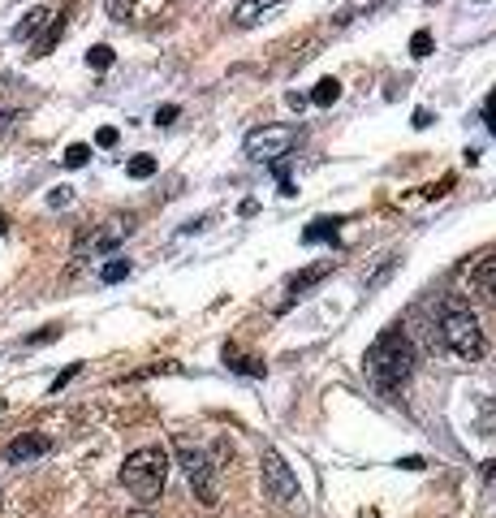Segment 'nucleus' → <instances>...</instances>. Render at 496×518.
Listing matches in <instances>:
<instances>
[{"mask_svg":"<svg viewBox=\"0 0 496 518\" xmlns=\"http://www.w3.org/2000/svg\"><path fill=\"white\" fill-rule=\"evenodd\" d=\"M82 372V363H70V367H65V372L57 376V380H52V393H57V389H65V385H70V380Z\"/></svg>","mask_w":496,"mask_h":518,"instance_id":"obj_22","label":"nucleus"},{"mask_svg":"<svg viewBox=\"0 0 496 518\" xmlns=\"http://www.w3.org/2000/svg\"><path fill=\"white\" fill-rule=\"evenodd\" d=\"M87 65H91V70H108V65H113V48H108V44H95V48L87 52Z\"/></svg>","mask_w":496,"mask_h":518,"instance_id":"obj_16","label":"nucleus"},{"mask_svg":"<svg viewBox=\"0 0 496 518\" xmlns=\"http://www.w3.org/2000/svg\"><path fill=\"white\" fill-rule=\"evenodd\" d=\"M177 454H182V467H186V480L190 488L199 493L203 506H216V467H212V458L203 454V449H195L190 441H177Z\"/></svg>","mask_w":496,"mask_h":518,"instance_id":"obj_6","label":"nucleus"},{"mask_svg":"<svg viewBox=\"0 0 496 518\" xmlns=\"http://www.w3.org/2000/svg\"><path fill=\"white\" fill-rule=\"evenodd\" d=\"M380 5H393V0H380Z\"/></svg>","mask_w":496,"mask_h":518,"instance_id":"obj_28","label":"nucleus"},{"mask_svg":"<svg viewBox=\"0 0 496 518\" xmlns=\"http://www.w3.org/2000/svg\"><path fill=\"white\" fill-rule=\"evenodd\" d=\"M410 52H415V57L423 61L427 52H432V35H427V31H415V39H410Z\"/></svg>","mask_w":496,"mask_h":518,"instance_id":"obj_20","label":"nucleus"},{"mask_svg":"<svg viewBox=\"0 0 496 518\" xmlns=\"http://www.w3.org/2000/svg\"><path fill=\"white\" fill-rule=\"evenodd\" d=\"M298 143V126H259L246 134V143H242V152L259 160V165H277V160L289 156V147Z\"/></svg>","mask_w":496,"mask_h":518,"instance_id":"obj_5","label":"nucleus"},{"mask_svg":"<svg viewBox=\"0 0 496 518\" xmlns=\"http://www.w3.org/2000/svg\"><path fill=\"white\" fill-rule=\"evenodd\" d=\"M475 281H479V285H484V290H488V294H496V255H488V259H484V264H479V268H475Z\"/></svg>","mask_w":496,"mask_h":518,"instance_id":"obj_15","label":"nucleus"},{"mask_svg":"<svg viewBox=\"0 0 496 518\" xmlns=\"http://www.w3.org/2000/svg\"><path fill=\"white\" fill-rule=\"evenodd\" d=\"M285 9V0H238L233 5V26H259L268 18H277Z\"/></svg>","mask_w":496,"mask_h":518,"instance_id":"obj_7","label":"nucleus"},{"mask_svg":"<svg viewBox=\"0 0 496 518\" xmlns=\"http://www.w3.org/2000/svg\"><path fill=\"white\" fill-rule=\"evenodd\" d=\"M52 18V9H44V5H39V9H31V13H26V18L18 22V26H13V39H31L35 31H39V26H44Z\"/></svg>","mask_w":496,"mask_h":518,"instance_id":"obj_12","label":"nucleus"},{"mask_svg":"<svg viewBox=\"0 0 496 518\" xmlns=\"http://www.w3.org/2000/svg\"><path fill=\"white\" fill-rule=\"evenodd\" d=\"M52 449V441L44 432H22V436H13L9 449H5V458L9 462H31V458H44Z\"/></svg>","mask_w":496,"mask_h":518,"instance_id":"obj_8","label":"nucleus"},{"mask_svg":"<svg viewBox=\"0 0 496 518\" xmlns=\"http://www.w3.org/2000/svg\"><path fill=\"white\" fill-rule=\"evenodd\" d=\"M177 113H182V108H177V104H164V108H156V126H173Z\"/></svg>","mask_w":496,"mask_h":518,"instance_id":"obj_21","label":"nucleus"},{"mask_svg":"<svg viewBox=\"0 0 496 518\" xmlns=\"http://www.w3.org/2000/svg\"><path fill=\"white\" fill-rule=\"evenodd\" d=\"M440 337H445V346L458 354V359H479L484 354V329H479L475 311L462 307V303H449L445 316H440Z\"/></svg>","mask_w":496,"mask_h":518,"instance_id":"obj_3","label":"nucleus"},{"mask_svg":"<svg viewBox=\"0 0 496 518\" xmlns=\"http://www.w3.org/2000/svg\"><path fill=\"white\" fill-rule=\"evenodd\" d=\"M74 195H70V186H57V190H52V195H48V203H52V208H65V203H70Z\"/></svg>","mask_w":496,"mask_h":518,"instance_id":"obj_23","label":"nucleus"},{"mask_svg":"<svg viewBox=\"0 0 496 518\" xmlns=\"http://www.w3.org/2000/svg\"><path fill=\"white\" fill-rule=\"evenodd\" d=\"M484 480H488V484H496V458H492V462H484Z\"/></svg>","mask_w":496,"mask_h":518,"instance_id":"obj_27","label":"nucleus"},{"mask_svg":"<svg viewBox=\"0 0 496 518\" xmlns=\"http://www.w3.org/2000/svg\"><path fill=\"white\" fill-rule=\"evenodd\" d=\"M61 35H65V18L57 13V18H48V31L35 39V52H31V57H48V52L61 44Z\"/></svg>","mask_w":496,"mask_h":518,"instance_id":"obj_10","label":"nucleus"},{"mask_svg":"<svg viewBox=\"0 0 496 518\" xmlns=\"http://www.w3.org/2000/svg\"><path fill=\"white\" fill-rule=\"evenodd\" d=\"M367 372L384 393H397L415 372V346L402 329H389L376 337V346L367 350Z\"/></svg>","mask_w":496,"mask_h":518,"instance_id":"obj_1","label":"nucleus"},{"mask_svg":"<svg viewBox=\"0 0 496 518\" xmlns=\"http://www.w3.org/2000/svg\"><path fill=\"white\" fill-rule=\"evenodd\" d=\"M341 221H328V216H320V221H311V229H302V242H324L337 234Z\"/></svg>","mask_w":496,"mask_h":518,"instance_id":"obj_13","label":"nucleus"},{"mask_svg":"<svg viewBox=\"0 0 496 518\" xmlns=\"http://www.w3.org/2000/svg\"><path fill=\"white\" fill-rule=\"evenodd\" d=\"M285 104L294 108V113H302V108H307L311 100H307V95H302V91H289V95H285Z\"/></svg>","mask_w":496,"mask_h":518,"instance_id":"obj_24","label":"nucleus"},{"mask_svg":"<svg viewBox=\"0 0 496 518\" xmlns=\"http://www.w3.org/2000/svg\"><path fill=\"white\" fill-rule=\"evenodd\" d=\"M121 484H126V493L134 501L151 506V501L164 493V484H169V454H164L160 445L134 449V454L121 462Z\"/></svg>","mask_w":496,"mask_h":518,"instance_id":"obj_2","label":"nucleus"},{"mask_svg":"<svg viewBox=\"0 0 496 518\" xmlns=\"http://www.w3.org/2000/svg\"><path fill=\"white\" fill-rule=\"evenodd\" d=\"M130 229H134V221H130V216H117V221H108V225H104V229H100V234H95V238H87V242H82V251H91V255H100V251H113L117 242L130 234Z\"/></svg>","mask_w":496,"mask_h":518,"instance_id":"obj_9","label":"nucleus"},{"mask_svg":"<svg viewBox=\"0 0 496 518\" xmlns=\"http://www.w3.org/2000/svg\"><path fill=\"white\" fill-rule=\"evenodd\" d=\"M311 104H320V108H333L337 100H341V83L337 78H320V83H315V91L307 95Z\"/></svg>","mask_w":496,"mask_h":518,"instance_id":"obj_11","label":"nucleus"},{"mask_svg":"<svg viewBox=\"0 0 496 518\" xmlns=\"http://www.w3.org/2000/svg\"><path fill=\"white\" fill-rule=\"evenodd\" d=\"M95 143H100V147H117V130H113V126H104L100 134H95Z\"/></svg>","mask_w":496,"mask_h":518,"instance_id":"obj_25","label":"nucleus"},{"mask_svg":"<svg viewBox=\"0 0 496 518\" xmlns=\"http://www.w3.org/2000/svg\"><path fill=\"white\" fill-rule=\"evenodd\" d=\"M134 13V0H108V18L113 22H126Z\"/></svg>","mask_w":496,"mask_h":518,"instance_id":"obj_19","label":"nucleus"},{"mask_svg":"<svg viewBox=\"0 0 496 518\" xmlns=\"http://www.w3.org/2000/svg\"><path fill=\"white\" fill-rule=\"evenodd\" d=\"M126 173H130V177H139V182H143V177L156 173V156H134L130 165H126Z\"/></svg>","mask_w":496,"mask_h":518,"instance_id":"obj_17","label":"nucleus"},{"mask_svg":"<svg viewBox=\"0 0 496 518\" xmlns=\"http://www.w3.org/2000/svg\"><path fill=\"white\" fill-rule=\"evenodd\" d=\"M87 160H91V147H87V143H74L70 152H65V165H70V169H82Z\"/></svg>","mask_w":496,"mask_h":518,"instance_id":"obj_18","label":"nucleus"},{"mask_svg":"<svg viewBox=\"0 0 496 518\" xmlns=\"http://www.w3.org/2000/svg\"><path fill=\"white\" fill-rule=\"evenodd\" d=\"M432 126V113H427V108H415V130H427Z\"/></svg>","mask_w":496,"mask_h":518,"instance_id":"obj_26","label":"nucleus"},{"mask_svg":"<svg viewBox=\"0 0 496 518\" xmlns=\"http://www.w3.org/2000/svg\"><path fill=\"white\" fill-rule=\"evenodd\" d=\"M126 277H130V259H108V264L100 268V281H108V285L126 281Z\"/></svg>","mask_w":496,"mask_h":518,"instance_id":"obj_14","label":"nucleus"},{"mask_svg":"<svg viewBox=\"0 0 496 518\" xmlns=\"http://www.w3.org/2000/svg\"><path fill=\"white\" fill-rule=\"evenodd\" d=\"M259 467H264V493L277 510L294 514L302 510V488L294 480V471H289V462L277 454V449H264V458H259Z\"/></svg>","mask_w":496,"mask_h":518,"instance_id":"obj_4","label":"nucleus"}]
</instances>
